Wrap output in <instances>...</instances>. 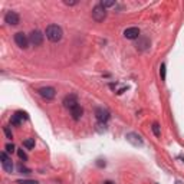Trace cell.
I'll return each mask as SVG.
<instances>
[{
  "label": "cell",
  "mask_w": 184,
  "mask_h": 184,
  "mask_svg": "<svg viewBox=\"0 0 184 184\" xmlns=\"http://www.w3.org/2000/svg\"><path fill=\"white\" fill-rule=\"evenodd\" d=\"M63 36V30L58 24H49L46 28V38L51 42H59Z\"/></svg>",
  "instance_id": "cell-1"
},
{
  "label": "cell",
  "mask_w": 184,
  "mask_h": 184,
  "mask_svg": "<svg viewBox=\"0 0 184 184\" xmlns=\"http://www.w3.org/2000/svg\"><path fill=\"white\" fill-rule=\"evenodd\" d=\"M105 17H107V9L101 3L95 5L94 9H92V19L99 23V22H104Z\"/></svg>",
  "instance_id": "cell-2"
},
{
  "label": "cell",
  "mask_w": 184,
  "mask_h": 184,
  "mask_svg": "<svg viewBox=\"0 0 184 184\" xmlns=\"http://www.w3.org/2000/svg\"><path fill=\"white\" fill-rule=\"evenodd\" d=\"M29 42L32 43L33 46H40L43 43V33L40 30H32L29 35Z\"/></svg>",
  "instance_id": "cell-3"
},
{
  "label": "cell",
  "mask_w": 184,
  "mask_h": 184,
  "mask_svg": "<svg viewBox=\"0 0 184 184\" xmlns=\"http://www.w3.org/2000/svg\"><path fill=\"white\" fill-rule=\"evenodd\" d=\"M14 42H16V45L19 47H22V49H26V47L29 46V38L24 35L23 32H17L14 33Z\"/></svg>",
  "instance_id": "cell-4"
},
{
  "label": "cell",
  "mask_w": 184,
  "mask_h": 184,
  "mask_svg": "<svg viewBox=\"0 0 184 184\" xmlns=\"http://www.w3.org/2000/svg\"><path fill=\"white\" fill-rule=\"evenodd\" d=\"M38 92H39V95H40L43 99H46V101L53 99L55 95H56V91H55V88H52V86H43V88H40V89L38 91Z\"/></svg>",
  "instance_id": "cell-5"
},
{
  "label": "cell",
  "mask_w": 184,
  "mask_h": 184,
  "mask_svg": "<svg viewBox=\"0 0 184 184\" xmlns=\"http://www.w3.org/2000/svg\"><path fill=\"white\" fill-rule=\"evenodd\" d=\"M63 107L65 108H68L69 111H71L72 108H75L76 105H79L78 104V96H76L75 94H69V95H66L65 98H63Z\"/></svg>",
  "instance_id": "cell-6"
},
{
  "label": "cell",
  "mask_w": 184,
  "mask_h": 184,
  "mask_svg": "<svg viewBox=\"0 0 184 184\" xmlns=\"http://www.w3.org/2000/svg\"><path fill=\"white\" fill-rule=\"evenodd\" d=\"M0 160H2L3 170H5L6 173H12V170H13V163H12V160L7 157V154H6L5 151L0 152Z\"/></svg>",
  "instance_id": "cell-7"
},
{
  "label": "cell",
  "mask_w": 184,
  "mask_h": 184,
  "mask_svg": "<svg viewBox=\"0 0 184 184\" xmlns=\"http://www.w3.org/2000/svg\"><path fill=\"white\" fill-rule=\"evenodd\" d=\"M5 22L7 24H10V26H16V24H19L20 17L16 12H7L5 16Z\"/></svg>",
  "instance_id": "cell-8"
},
{
  "label": "cell",
  "mask_w": 184,
  "mask_h": 184,
  "mask_svg": "<svg viewBox=\"0 0 184 184\" xmlns=\"http://www.w3.org/2000/svg\"><path fill=\"white\" fill-rule=\"evenodd\" d=\"M125 138H127L128 142H131L132 145H135V147H142V144H144L142 138L138 134H135V132H128Z\"/></svg>",
  "instance_id": "cell-9"
},
{
  "label": "cell",
  "mask_w": 184,
  "mask_h": 184,
  "mask_svg": "<svg viewBox=\"0 0 184 184\" xmlns=\"http://www.w3.org/2000/svg\"><path fill=\"white\" fill-rule=\"evenodd\" d=\"M96 119H98L99 122H102V124H105L107 121H108V118H109V114H108V111L107 109H104V108H96Z\"/></svg>",
  "instance_id": "cell-10"
},
{
  "label": "cell",
  "mask_w": 184,
  "mask_h": 184,
  "mask_svg": "<svg viewBox=\"0 0 184 184\" xmlns=\"http://www.w3.org/2000/svg\"><path fill=\"white\" fill-rule=\"evenodd\" d=\"M124 36L127 39H137L140 36V29L138 28H128L124 30Z\"/></svg>",
  "instance_id": "cell-11"
},
{
  "label": "cell",
  "mask_w": 184,
  "mask_h": 184,
  "mask_svg": "<svg viewBox=\"0 0 184 184\" xmlns=\"http://www.w3.org/2000/svg\"><path fill=\"white\" fill-rule=\"evenodd\" d=\"M82 114H84V109H82L81 105H76L75 108L71 109V115H72V118L75 119V121H79L81 117H82Z\"/></svg>",
  "instance_id": "cell-12"
},
{
  "label": "cell",
  "mask_w": 184,
  "mask_h": 184,
  "mask_svg": "<svg viewBox=\"0 0 184 184\" xmlns=\"http://www.w3.org/2000/svg\"><path fill=\"white\" fill-rule=\"evenodd\" d=\"M23 147H26L28 150L35 148V138H28V140H24V141H23Z\"/></svg>",
  "instance_id": "cell-13"
},
{
  "label": "cell",
  "mask_w": 184,
  "mask_h": 184,
  "mask_svg": "<svg viewBox=\"0 0 184 184\" xmlns=\"http://www.w3.org/2000/svg\"><path fill=\"white\" fill-rule=\"evenodd\" d=\"M10 122H12V125H16V127H19L20 124H22V118H20L19 115H12V118H10Z\"/></svg>",
  "instance_id": "cell-14"
},
{
  "label": "cell",
  "mask_w": 184,
  "mask_h": 184,
  "mask_svg": "<svg viewBox=\"0 0 184 184\" xmlns=\"http://www.w3.org/2000/svg\"><path fill=\"white\" fill-rule=\"evenodd\" d=\"M152 132H154V135H156V137H158V138L161 137L160 125H158V124H157V122H154V124H152Z\"/></svg>",
  "instance_id": "cell-15"
},
{
  "label": "cell",
  "mask_w": 184,
  "mask_h": 184,
  "mask_svg": "<svg viewBox=\"0 0 184 184\" xmlns=\"http://www.w3.org/2000/svg\"><path fill=\"white\" fill-rule=\"evenodd\" d=\"M99 3L107 9V7H112V6H115V0H102V2H99Z\"/></svg>",
  "instance_id": "cell-16"
},
{
  "label": "cell",
  "mask_w": 184,
  "mask_h": 184,
  "mask_svg": "<svg viewBox=\"0 0 184 184\" xmlns=\"http://www.w3.org/2000/svg\"><path fill=\"white\" fill-rule=\"evenodd\" d=\"M17 170H19V173H22V174H28V173H30V170H29V168H26L23 164L17 165Z\"/></svg>",
  "instance_id": "cell-17"
},
{
  "label": "cell",
  "mask_w": 184,
  "mask_h": 184,
  "mask_svg": "<svg viewBox=\"0 0 184 184\" xmlns=\"http://www.w3.org/2000/svg\"><path fill=\"white\" fill-rule=\"evenodd\" d=\"M17 156H19V158L22 161H28V156H26V152L23 150H17Z\"/></svg>",
  "instance_id": "cell-18"
},
{
  "label": "cell",
  "mask_w": 184,
  "mask_h": 184,
  "mask_svg": "<svg viewBox=\"0 0 184 184\" xmlns=\"http://www.w3.org/2000/svg\"><path fill=\"white\" fill-rule=\"evenodd\" d=\"M17 184H39L36 180H17Z\"/></svg>",
  "instance_id": "cell-19"
},
{
  "label": "cell",
  "mask_w": 184,
  "mask_h": 184,
  "mask_svg": "<svg viewBox=\"0 0 184 184\" xmlns=\"http://www.w3.org/2000/svg\"><path fill=\"white\" fill-rule=\"evenodd\" d=\"M160 75H161V79L165 81V63H161V66H160Z\"/></svg>",
  "instance_id": "cell-20"
},
{
  "label": "cell",
  "mask_w": 184,
  "mask_h": 184,
  "mask_svg": "<svg viewBox=\"0 0 184 184\" xmlns=\"http://www.w3.org/2000/svg\"><path fill=\"white\" fill-rule=\"evenodd\" d=\"M3 131H5V134H6V138H9V140L13 138V134H12V131H10L9 127H5V128H3Z\"/></svg>",
  "instance_id": "cell-21"
},
{
  "label": "cell",
  "mask_w": 184,
  "mask_h": 184,
  "mask_svg": "<svg viewBox=\"0 0 184 184\" xmlns=\"http://www.w3.org/2000/svg\"><path fill=\"white\" fill-rule=\"evenodd\" d=\"M6 151L7 152H14V150H16V147L13 145V144H6Z\"/></svg>",
  "instance_id": "cell-22"
},
{
  "label": "cell",
  "mask_w": 184,
  "mask_h": 184,
  "mask_svg": "<svg viewBox=\"0 0 184 184\" xmlns=\"http://www.w3.org/2000/svg\"><path fill=\"white\" fill-rule=\"evenodd\" d=\"M14 114H16V115H19V117H20L22 119H28V118H29L28 114L24 112V111H17V112H14Z\"/></svg>",
  "instance_id": "cell-23"
},
{
  "label": "cell",
  "mask_w": 184,
  "mask_h": 184,
  "mask_svg": "<svg viewBox=\"0 0 184 184\" xmlns=\"http://www.w3.org/2000/svg\"><path fill=\"white\" fill-rule=\"evenodd\" d=\"M78 2H68V0H65V5L66 6H75Z\"/></svg>",
  "instance_id": "cell-24"
},
{
  "label": "cell",
  "mask_w": 184,
  "mask_h": 184,
  "mask_svg": "<svg viewBox=\"0 0 184 184\" xmlns=\"http://www.w3.org/2000/svg\"><path fill=\"white\" fill-rule=\"evenodd\" d=\"M105 184H114V183H111V181H107V183H105Z\"/></svg>",
  "instance_id": "cell-25"
}]
</instances>
